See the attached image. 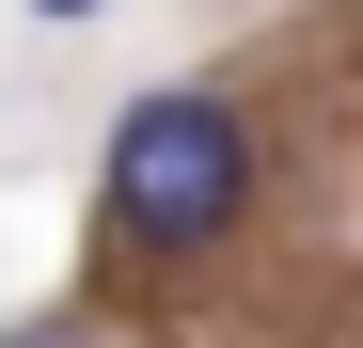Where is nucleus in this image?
Listing matches in <instances>:
<instances>
[{
    "label": "nucleus",
    "instance_id": "nucleus-3",
    "mask_svg": "<svg viewBox=\"0 0 363 348\" xmlns=\"http://www.w3.org/2000/svg\"><path fill=\"white\" fill-rule=\"evenodd\" d=\"M32 16H111V0H32Z\"/></svg>",
    "mask_w": 363,
    "mask_h": 348
},
{
    "label": "nucleus",
    "instance_id": "nucleus-1",
    "mask_svg": "<svg viewBox=\"0 0 363 348\" xmlns=\"http://www.w3.org/2000/svg\"><path fill=\"white\" fill-rule=\"evenodd\" d=\"M253 222V111L206 80H158L95 158V238H127L143 269H190Z\"/></svg>",
    "mask_w": 363,
    "mask_h": 348
},
{
    "label": "nucleus",
    "instance_id": "nucleus-2",
    "mask_svg": "<svg viewBox=\"0 0 363 348\" xmlns=\"http://www.w3.org/2000/svg\"><path fill=\"white\" fill-rule=\"evenodd\" d=\"M0 348H95V332L79 317H32V332H0Z\"/></svg>",
    "mask_w": 363,
    "mask_h": 348
}]
</instances>
